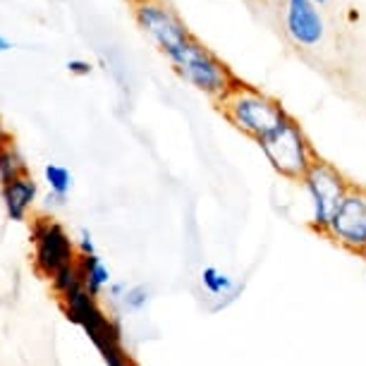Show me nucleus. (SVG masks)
<instances>
[{"mask_svg":"<svg viewBox=\"0 0 366 366\" xmlns=\"http://www.w3.org/2000/svg\"><path fill=\"white\" fill-rule=\"evenodd\" d=\"M77 266L81 273V282H84V290L92 292L94 297H99L103 290H106L110 282V268L103 264L99 254H86V257H77Z\"/></svg>","mask_w":366,"mask_h":366,"instance_id":"9b49d317","label":"nucleus"},{"mask_svg":"<svg viewBox=\"0 0 366 366\" xmlns=\"http://www.w3.org/2000/svg\"><path fill=\"white\" fill-rule=\"evenodd\" d=\"M199 280H202V287L206 290V292L213 295V297L230 295L234 290V280L227 273L220 271V268H216V266H206Z\"/></svg>","mask_w":366,"mask_h":366,"instance_id":"2eb2a0df","label":"nucleus"},{"mask_svg":"<svg viewBox=\"0 0 366 366\" xmlns=\"http://www.w3.org/2000/svg\"><path fill=\"white\" fill-rule=\"evenodd\" d=\"M106 292L110 297V302H122V297L127 292V282H110L106 287Z\"/></svg>","mask_w":366,"mask_h":366,"instance_id":"6ab92c4d","label":"nucleus"},{"mask_svg":"<svg viewBox=\"0 0 366 366\" xmlns=\"http://www.w3.org/2000/svg\"><path fill=\"white\" fill-rule=\"evenodd\" d=\"M60 302H63V307H65L67 319L72 323H77L89 335V340L96 345V350L101 352L106 366H134L125 347H122L120 326H117L113 319H108L92 292L79 287L67 297H63Z\"/></svg>","mask_w":366,"mask_h":366,"instance_id":"7ed1b4c3","label":"nucleus"},{"mask_svg":"<svg viewBox=\"0 0 366 366\" xmlns=\"http://www.w3.org/2000/svg\"><path fill=\"white\" fill-rule=\"evenodd\" d=\"M94 70V65L89 60H81V58H72L67 60V72L74 74V77H89Z\"/></svg>","mask_w":366,"mask_h":366,"instance_id":"f3484780","label":"nucleus"},{"mask_svg":"<svg viewBox=\"0 0 366 366\" xmlns=\"http://www.w3.org/2000/svg\"><path fill=\"white\" fill-rule=\"evenodd\" d=\"M134 22L163 55L175 51L182 41L192 36L187 24L163 0H144L134 5Z\"/></svg>","mask_w":366,"mask_h":366,"instance_id":"0eeeda50","label":"nucleus"},{"mask_svg":"<svg viewBox=\"0 0 366 366\" xmlns=\"http://www.w3.org/2000/svg\"><path fill=\"white\" fill-rule=\"evenodd\" d=\"M31 244H34V268L39 275L51 278L60 268L77 261V244L65 227L53 218L41 216L31 223Z\"/></svg>","mask_w":366,"mask_h":366,"instance_id":"423d86ee","label":"nucleus"},{"mask_svg":"<svg viewBox=\"0 0 366 366\" xmlns=\"http://www.w3.org/2000/svg\"><path fill=\"white\" fill-rule=\"evenodd\" d=\"M314 3H319V5H321V8H323V5H328V3H330V0H314Z\"/></svg>","mask_w":366,"mask_h":366,"instance_id":"5701e85b","label":"nucleus"},{"mask_svg":"<svg viewBox=\"0 0 366 366\" xmlns=\"http://www.w3.org/2000/svg\"><path fill=\"white\" fill-rule=\"evenodd\" d=\"M12 142V137H10V132H8V127L3 125V120H0V149L5 147V144H10Z\"/></svg>","mask_w":366,"mask_h":366,"instance_id":"aec40b11","label":"nucleus"},{"mask_svg":"<svg viewBox=\"0 0 366 366\" xmlns=\"http://www.w3.org/2000/svg\"><path fill=\"white\" fill-rule=\"evenodd\" d=\"M0 199H3L8 218L15 220V223H22L31 213L34 204L39 199V182L29 172V175L12 179L8 184H0Z\"/></svg>","mask_w":366,"mask_h":366,"instance_id":"9d476101","label":"nucleus"},{"mask_svg":"<svg viewBox=\"0 0 366 366\" xmlns=\"http://www.w3.org/2000/svg\"><path fill=\"white\" fill-rule=\"evenodd\" d=\"M74 244H77V254H81V257H86V254H96L94 237H92V232H89V230H81L79 239H74Z\"/></svg>","mask_w":366,"mask_h":366,"instance_id":"a211bd4d","label":"nucleus"},{"mask_svg":"<svg viewBox=\"0 0 366 366\" xmlns=\"http://www.w3.org/2000/svg\"><path fill=\"white\" fill-rule=\"evenodd\" d=\"M12 48V44L5 36H0V53H5V51H10Z\"/></svg>","mask_w":366,"mask_h":366,"instance_id":"4be33fe9","label":"nucleus"},{"mask_svg":"<svg viewBox=\"0 0 366 366\" xmlns=\"http://www.w3.org/2000/svg\"><path fill=\"white\" fill-rule=\"evenodd\" d=\"M51 287H53V292L63 300V297H67L70 292H74V290H79V287H84V282H81V273H79V266H77V261L70 266H65V268H60L58 273H53L51 278Z\"/></svg>","mask_w":366,"mask_h":366,"instance_id":"4468645a","label":"nucleus"},{"mask_svg":"<svg viewBox=\"0 0 366 366\" xmlns=\"http://www.w3.org/2000/svg\"><path fill=\"white\" fill-rule=\"evenodd\" d=\"M359 257H362V259H364V261H366V249H364V252H362V254H359Z\"/></svg>","mask_w":366,"mask_h":366,"instance_id":"393cba45","label":"nucleus"},{"mask_svg":"<svg viewBox=\"0 0 366 366\" xmlns=\"http://www.w3.org/2000/svg\"><path fill=\"white\" fill-rule=\"evenodd\" d=\"M149 300H151V290L147 285H134V287H127L125 297H122V307H125L127 312H142L149 304Z\"/></svg>","mask_w":366,"mask_h":366,"instance_id":"dca6fc26","label":"nucleus"},{"mask_svg":"<svg viewBox=\"0 0 366 366\" xmlns=\"http://www.w3.org/2000/svg\"><path fill=\"white\" fill-rule=\"evenodd\" d=\"M326 237L352 254L366 249V189L352 184L328 223Z\"/></svg>","mask_w":366,"mask_h":366,"instance_id":"6e6552de","label":"nucleus"},{"mask_svg":"<svg viewBox=\"0 0 366 366\" xmlns=\"http://www.w3.org/2000/svg\"><path fill=\"white\" fill-rule=\"evenodd\" d=\"M285 36L302 51H314L326 39V19L321 5L314 0H285L282 3Z\"/></svg>","mask_w":366,"mask_h":366,"instance_id":"1a4fd4ad","label":"nucleus"},{"mask_svg":"<svg viewBox=\"0 0 366 366\" xmlns=\"http://www.w3.org/2000/svg\"><path fill=\"white\" fill-rule=\"evenodd\" d=\"M216 106L225 120L252 142H259L290 117L278 101L244 81H237Z\"/></svg>","mask_w":366,"mask_h":366,"instance_id":"f257e3e1","label":"nucleus"},{"mask_svg":"<svg viewBox=\"0 0 366 366\" xmlns=\"http://www.w3.org/2000/svg\"><path fill=\"white\" fill-rule=\"evenodd\" d=\"M259 3L271 5V8H282V3H285V0H259Z\"/></svg>","mask_w":366,"mask_h":366,"instance_id":"412c9836","label":"nucleus"},{"mask_svg":"<svg viewBox=\"0 0 366 366\" xmlns=\"http://www.w3.org/2000/svg\"><path fill=\"white\" fill-rule=\"evenodd\" d=\"M44 177L48 184V192L67 202V194L72 189V172L60 163H48L44 168Z\"/></svg>","mask_w":366,"mask_h":366,"instance_id":"ddd939ff","label":"nucleus"},{"mask_svg":"<svg viewBox=\"0 0 366 366\" xmlns=\"http://www.w3.org/2000/svg\"><path fill=\"white\" fill-rule=\"evenodd\" d=\"M165 58L172 65V70L179 74V79H184L197 92L209 96L213 103H218L239 81L230 67L211 48H206L194 34L187 41H182L175 51H170Z\"/></svg>","mask_w":366,"mask_h":366,"instance_id":"f03ea898","label":"nucleus"},{"mask_svg":"<svg viewBox=\"0 0 366 366\" xmlns=\"http://www.w3.org/2000/svg\"><path fill=\"white\" fill-rule=\"evenodd\" d=\"M22 175H29V165H26L24 156L19 154L12 142L5 144L0 149V184H8Z\"/></svg>","mask_w":366,"mask_h":366,"instance_id":"f8f14e48","label":"nucleus"},{"mask_svg":"<svg viewBox=\"0 0 366 366\" xmlns=\"http://www.w3.org/2000/svg\"><path fill=\"white\" fill-rule=\"evenodd\" d=\"M129 3H132V5H139V3H144V0H129Z\"/></svg>","mask_w":366,"mask_h":366,"instance_id":"b1692460","label":"nucleus"},{"mask_svg":"<svg viewBox=\"0 0 366 366\" xmlns=\"http://www.w3.org/2000/svg\"><path fill=\"white\" fill-rule=\"evenodd\" d=\"M261 154L268 161V165L278 172L280 177L290 179V182H302V177L307 175V170L312 168L316 151L309 142V137L304 134V129L297 125L295 117H287L285 122H280L273 132L261 137L257 142Z\"/></svg>","mask_w":366,"mask_h":366,"instance_id":"20e7f679","label":"nucleus"},{"mask_svg":"<svg viewBox=\"0 0 366 366\" xmlns=\"http://www.w3.org/2000/svg\"><path fill=\"white\" fill-rule=\"evenodd\" d=\"M300 184L307 192L309 206H312V227L316 232L326 234L330 218H333V213L340 206L345 194L350 192L352 182L333 163L316 158Z\"/></svg>","mask_w":366,"mask_h":366,"instance_id":"39448f33","label":"nucleus"}]
</instances>
